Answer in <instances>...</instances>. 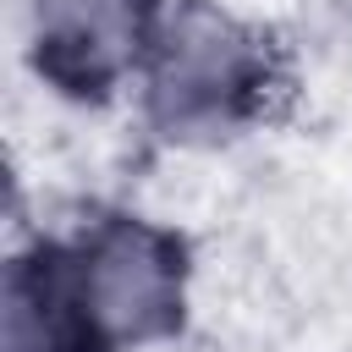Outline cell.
Listing matches in <instances>:
<instances>
[{"instance_id":"cell-1","label":"cell","mask_w":352,"mask_h":352,"mask_svg":"<svg viewBox=\"0 0 352 352\" xmlns=\"http://www.w3.org/2000/svg\"><path fill=\"white\" fill-rule=\"evenodd\" d=\"M270 88V50L258 33L214 6H182L148 44V99L170 132H231Z\"/></svg>"},{"instance_id":"cell-3","label":"cell","mask_w":352,"mask_h":352,"mask_svg":"<svg viewBox=\"0 0 352 352\" xmlns=\"http://www.w3.org/2000/svg\"><path fill=\"white\" fill-rule=\"evenodd\" d=\"M154 0H28L38 72L66 94H104L143 50Z\"/></svg>"},{"instance_id":"cell-2","label":"cell","mask_w":352,"mask_h":352,"mask_svg":"<svg viewBox=\"0 0 352 352\" xmlns=\"http://www.w3.org/2000/svg\"><path fill=\"white\" fill-rule=\"evenodd\" d=\"M72 286L99 352L143 346L170 336L182 319V242L148 220H99L77 248H66Z\"/></svg>"},{"instance_id":"cell-4","label":"cell","mask_w":352,"mask_h":352,"mask_svg":"<svg viewBox=\"0 0 352 352\" xmlns=\"http://www.w3.org/2000/svg\"><path fill=\"white\" fill-rule=\"evenodd\" d=\"M6 352H99V341L82 319L77 286H72L66 248H38L33 258L11 264Z\"/></svg>"}]
</instances>
